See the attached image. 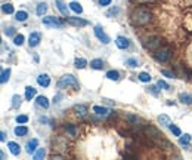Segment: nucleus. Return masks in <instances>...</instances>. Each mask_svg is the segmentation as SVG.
<instances>
[{
	"label": "nucleus",
	"instance_id": "423d86ee",
	"mask_svg": "<svg viewBox=\"0 0 192 160\" xmlns=\"http://www.w3.org/2000/svg\"><path fill=\"white\" fill-rule=\"evenodd\" d=\"M40 40H41L40 33H31V34H30V39H28V44H30V47H36L38 43H40Z\"/></svg>",
	"mask_w": 192,
	"mask_h": 160
},
{
	"label": "nucleus",
	"instance_id": "4468645a",
	"mask_svg": "<svg viewBox=\"0 0 192 160\" xmlns=\"http://www.w3.org/2000/svg\"><path fill=\"white\" fill-rule=\"evenodd\" d=\"M7 147H9V150H10V153H12L13 156H18V154H19V145H18L16 142L10 141V142H7Z\"/></svg>",
	"mask_w": 192,
	"mask_h": 160
},
{
	"label": "nucleus",
	"instance_id": "ddd939ff",
	"mask_svg": "<svg viewBox=\"0 0 192 160\" xmlns=\"http://www.w3.org/2000/svg\"><path fill=\"white\" fill-rule=\"evenodd\" d=\"M13 132H15L16 136H24V135L28 133V127H27V126H16Z\"/></svg>",
	"mask_w": 192,
	"mask_h": 160
},
{
	"label": "nucleus",
	"instance_id": "e433bc0d",
	"mask_svg": "<svg viewBox=\"0 0 192 160\" xmlns=\"http://www.w3.org/2000/svg\"><path fill=\"white\" fill-rule=\"evenodd\" d=\"M189 141H191V136H189L188 133H186V135H183V136H180V144H182V145H186Z\"/></svg>",
	"mask_w": 192,
	"mask_h": 160
},
{
	"label": "nucleus",
	"instance_id": "0eeeda50",
	"mask_svg": "<svg viewBox=\"0 0 192 160\" xmlns=\"http://www.w3.org/2000/svg\"><path fill=\"white\" fill-rule=\"evenodd\" d=\"M115 44H117V47H120V49H127V47L130 46V40L123 37V36H120V37H117V40H115Z\"/></svg>",
	"mask_w": 192,
	"mask_h": 160
},
{
	"label": "nucleus",
	"instance_id": "c03bdc74",
	"mask_svg": "<svg viewBox=\"0 0 192 160\" xmlns=\"http://www.w3.org/2000/svg\"><path fill=\"white\" fill-rule=\"evenodd\" d=\"M0 139H1V141H4V139H6V133H4V132H1V133H0Z\"/></svg>",
	"mask_w": 192,
	"mask_h": 160
},
{
	"label": "nucleus",
	"instance_id": "6ab92c4d",
	"mask_svg": "<svg viewBox=\"0 0 192 160\" xmlns=\"http://www.w3.org/2000/svg\"><path fill=\"white\" fill-rule=\"evenodd\" d=\"M46 10H47V4L46 3H40V4H37V15L38 16H43L44 13H46Z\"/></svg>",
	"mask_w": 192,
	"mask_h": 160
},
{
	"label": "nucleus",
	"instance_id": "ea45409f",
	"mask_svg": "<svg viewBox=\"0 0 192 160\" xmlns=\"http://www.w3.org/2000/svg\"><path fill=\"white\" fill-rule=\"evenodd\" d=\"M4 34H6V36H12V34H15V28H13V27L6 28V30H4Z\"/></svg>",
	"mask_w": 192,
	"mask_h": 160
},
{
	"label": "nucleus",
	"instance_id": "473e14b6",
	"mask_svg": "<svg viewBox=\"0 0 192 160\" xmlns=\"http://www.w3.org/2000/svg\"><path fill=\"white\" fill-rule=\"evenodd\" d=\"M185 27H186V30L192 31V16H186L185 18Z\"/></svg>",
	"mask_w": 192,
	"mask_h": 160
},
{
	"label": "nucleus",
	"instance_id": "bb28decb",
	"mask_svg": "<svg viewBox=\"0 0 192 160\" xmlns=\"http://www.w3.org/2000/svg\"><path fill=\"white\" fill-rule=\"evenodd\" d=\"M1 10H3L4 13H7V15H9V13H12V12H13V6H12L10 3H4V4L1 6Z\"/></svg>",
	"mask_w": 192,
	"mask_h": 160
},
{
	"label": "nucleus",
	"instance_id": "c85d7f7f",
	"mask_svg": "<svg viewBox=\"0 0 192 160\" xmlns=\"http://www.w3.org/2000/svg\"><path fill=\"white\" fill-rule=\"evenodd\" d=\"M12 105H13L15 108H18V107L21 105V96H19V95H13V98H12Z\"/></svg>",
	"mask_w": 192,
	"mask_h": 160
},
{
	"label": "nucleus",
	"instance_id": "4be33fe9",
	"mask_svg": "<svg viewBox=\"0 0 192 160\" xmlns=\"http://www.w3.org/2000/svg\"><path fill=\"white\" fill-rule=\"evenodd\" d=\"M15 18H16V21H25L27 18H28V13L25 12V10H19V12H16V15H15Z\"/></svg>",
	"mask_w": 192,
	"mask_h": 160
},
{
	"label": "nucleus",
	"instance_id": "20e7f679",
	"mask_svg": "<svg viewBox=\"0 0 192 160\" xmlns=\"http://www.w3.org/2000/svg\"><path fill=\"white\" fill-rule=\"evenodd\" d=\"M154 56H155V59L157 61H160V62H166L167 59H170V56H171V50L170 49H158L155 53H154Z\"/></svg>",
	"mask_w": 192,
	"mask_h": 160
},
{
	"label": "nucleus",
	"instance_id": "7ed1b4c3",
	"mask_svg": "<svg viewBox=\"0 0 192 160\" xmlns=\"http://www.w3.org/2000/svg\"><path fill=\"white\" fill-rule=\"evenodd\" d=\"M41 21H43V24H44L46 27H52V28H55V27H56V28H61V27L64 25L62 21H59L56 16H44Z\"/></svg>",
	"mask_w": 192,
	"mask_h": 160
},
{
	"label": "nucleus",
	"instance_id": "9d476101",
	"mask_svg": "<svg viewBox=\"0 0 192 160\" xmlns=\"http://www.w3.org/2000/svg\"><path fill=\"white\" fill-rule=\"evenodd\" d=\"M179 99H180V102H183V104H188V105H191L192 104V95L191 93L182 92V93H179Z\"/></svg>",
	"mask_w": 192,
	"mask_h": 160
},
{
	"label": "nucleus",
	"instance_id": "2eb2a0df",
	"mask_svg": "<svg viewBox=\"0 0 192 160\" xmlns=\"http://www.w3.org/2000/svg\"><path fill=\"white\" fill-rule=\"evenodd\" d=\"M90 67L93 70H102L104 62H102V59H93V61H90Z\"/></svg>",
	"mask_w": 192,
	"mask_h": 160
},
{
	"label": "nucleus",
	"instance_id": "f704fd0d",
	"mask_svg": "<svg viewBox=\"0 0 192 160\" xmlns=\"http://www.w3.org/2000/svg\"><path fill=\"white\" fill-rule=\"evenodd\" d=\"M126 65H129V67L135 68V67H138V61H136V59H133V58H130V59H127V61H126Z\"/></svg>",
	"mask_w": 192,
	"mask_h": 160
},
{
	"label": "nucleus",
	"instance_id": "a878e982",
	"mask_svg": "<svg viewBox=\"0 0 192 160\" xmlns=\"http://www.w3.org/2000/svg\"><path fill=\"white\" fill-rule=\"evenodd\" d=\"M70 7H71V10H74L76 13H81V12H83V7H81L78 3H76V1L70 3Z\"/></svg>",
	"mask_w": 192,
	"mask_h": 160
},
{
	"label": "nucleus",
	"instance_id": "f3484780",
	"mask_svg": "<svg viewBox=\"0 0 192 160\" xmlns=\"http://www.w3.org/2000/svg\"><path fill=\"white\" fill-rule=\"evenodd\" d=\"M36 95V89L33 87V86H28V87H25V98L30 101L33 96Z\"/></svg>",
	"mask_w": 192,
	"mask_h": 160
},
{
	"label": "nucleus",
	"instance_id": "aec40b11",
	"mask_svg": "<svg viewBox=\"0 0 192 160\" xmlns=\"http://www.w3.org/2000/svg\"><path fill=\"white\" fill-rule=\"evenodd\" d=\"M158 121H160L163 126H168V127H170V124H171V120L168 119V116H166V114L160 116V117H158Z\"/></svg>",
	"mask_w": 192,
	"mask_h": 160
},
{
	"label": "nucleus",
	"instance_id": "37998d69",
	"mask_svg": "<svg viewBox=\"0 0 192 160\" xmlns=\"http://www.w3.org/2000/svg\"><path fill=\"white\" fill-rule=\"evenodd\" d=\"M68 132H70V133H71V135H73V136H74V135H76V129H74V127H73V126H70V127H68Z\"/></svg>",
	"mask_w": 192,
	"mask_h": 160
},
{
	"label": "nucleus",
	"instance_id": "58836bf2",
	"mask_svg": "<svg viewBox=\"0 0 192 160\" xmlns=\"http://www.w3.org/2000/svg\"><path fill=\"white\" fill-rule=\"evenodd\" d=\"M16 121H18V123H27V121H28V117H27V116H18V117H16Z\"/></svg>",
	"mask_w": 192,
	"mask_h": 160
},
{
	"label": "nucleus",
	"instance_id": "9b49d317",
	"mask_svg": "<svg viewBox=\"0 0 192 160\" xmlns=\"http://www.w3.org/2000/svg\"><path fill=\"white\" fill-rule=\"evenodd\" d=\"M37 83L40 84V86H43V87H47L49 83H50V79H49L47 74H40V76L37 77Z\"/></svg>",
	"mask_w": 192,
	"mask_h": 160
},
{
	"label": "nucleus",
	"instance_id": "1a4fd4ad",
	"mask_svg": "<svg viewBox=\"0 0 192 160\" xmlns=\"http://www.w3.org/2000/svg\"><path fill=\"white\" fill-rule=\"evenodd\" d=\"M68 22L71 25H76V27H83V25H87V21L86 19H81V18H74V16H70L68 18Z\"/></svg>",
	"mask_w": 192,
	"mask_h": 160
},
{
	"label": "nucleus",
	"instance_id": "cd10ccee",
	"mask_svg": "<svg viewBox=\"0 0 192 160\" xmlns=\"http://www.w3.org/2000/svg\"><path fill=\"white\" fill-rule=\"evenodd\" d=\"M9 76H10V70L7 68V70H3L1 71V79H0V81L1 83H6L7 80H9Z\"/></svg>",
	"mask_w": 192,
	"mask_h": 160
},
{
	"label": "nucleus",
	"instance_id": "dca6fc26",
	"mask_svg": "<svg viewBox=\"0 0 192 160\" xmlns=\"http://www.w3.org/2000/svg\"><path fill=\"white\" fill-rule=\"evenodd\" d=\"M37 105L43 107V108H47V107H49V101H47V98H46V96H43V95L37 96Z\"/></svg>",
	"mask_w": 192,
	"mask_h": 160
},
{
	"label": "nucleus",
	"instance_id": "a211bd4d",
	"mask_svg": "<svg viewBox=\"0 0 192 160\" xmlns=\"http://www.w3.org/2000/svg\"><path fill=\"white\" fill-rule=\"evenodd\" d=\"M74 111H76L78 116H84V114L87 113V107L80 104V105H76V107H74Z\"/></svg>",
	"mask_w": 192,
	"mask_h": 160
},
{
	"label": "nucleus",
	"instance_id": "7c9ffc66",
	"mask_svg": "<svg viewBox=\"0 0 192 160\" xmlns=\"http://www.w3.org/2000/svg\"><path fill=\"white\" fill-rule=\"evenodd\" d=\"M13 43H15L16 46H21V44L24 43V36H22V34H18V36H15V39H13Z\"/></svg>",
	"mask_w": 192,
	"mask_h": 160
},
{
	"label": "nucleus",
	"instance_id": "f8f14e48",
	"mask_svg": "<svg viewBox=\"0 0 192 160\" xmlns=\"http://www.w3.org/2000/svg\"><path fill=\"white\" fill-rule=\"evenodd\" d=\"M93 111H95L98 116H108V114H110V110H108V108L99 107V105H95V107H93Z\"/></svg>",
	"mask_w": 192,
	"mask_h": 160
},
{
	"label": "nucleus",
	"instance_id": "2f4dec72",
	"mask_svg": "<svg viewBox=\"0 0 192 160\" xmlns=\"http://www.w3.org/2000/svg\"><path fill=\"white\" fill-rule=\"evenodd\" d=\"M43 157H44V150H43V148H38L37 151L34 153V159L40 160V159H43Z\"/></svg>",
	"mask_w": 192,
	"mask_h": 160
},
{
	"label": "nucleus",
	"instance_id": "79ce46f5",
	"mask_svg": "<svg viewBox=\"0 0 192 160\" xmlns=\"http://www.w3.org/2000/svg\"><path fill=\"white\" fill-rule=\"evenodd\" d=\"M113 0H99V4L101 6H110Z\"/></svg>",
	"mask_w": 192,
	"mask_h": 160
},
{
	"label": "nucleus",
	"instance_id": "c9c22d12",
	"mask_svg": "<svg viewBox=\"0 0 192 160\" xmlns=\"http://www.w3.org/2000/svg\"><path fill=\"white\" fill-rule=\"evenodd\" d=\"M157 86L158 87H161V89H164V90H167V89H170V86L164 81V80H158V83H157Z\"/></svg>",
	"mask_w": 192,
	"mask_h": 160
},
{
	"label": "nucleus",
	"instance_id": "a18cd8bd",
	"mask_svg": "<svg viewBox=\"0 0 192 160\" xmlns=\"http://www.w3.org/2000/svg\"><path fill=\"white\" fill-rule=\"evenodd\" d=\"M149 89H151V92H152L154 95H157V87H155V86H152V87H149Z\"/></svg>",
	"mask_w": 192,
	"mask_h": 160
},
{
	"label": "nucleus",
	"instance_id": "412c9836",
	"mask_svg": "<svg viewBox=\"0 0 192 160\" xmlns=\"http://www.w3.org/2000/svg\"><path fill=\"white\" fill-rule=\"evenodd\" d=\"M146 46H148L149 49H155V47H158V46H160V39H157V37L149 39L148 40V43H146Z\"/></svg>",
	"mask_w": 192,
	"mask_h": 160
},
{
	"label": "nucleus",
	"instance_id": "4c0bfd02",
	"mask_svg": "<svg viewBox=\"0 0 192 160\" xmlns=\"http://www.w3.org/2000/svg\"><path fill=\"white\" fill-rule=\"evenodd\" d=\"M186 58H188V62L191 64V67H192V43H191V46L188 47V52H186Z\"/></svg>",
	"mask_w": 192,
	"mask_h": 160
},
{
	"label": "nucleus",
	"instance_id": "c756f323",
	"mask_svg": "<svg viewBox=\"0 0 192 160\" xmlns=\"http://www.w3.org/2000/svg\"><path fill=\"white\" fill-rule=\"evenodd\" d=\"M151 79H152V77H151L148 73H141V74H139V80H141V81L148 83V81H151Z\"/></svg>",
	"mask_w": 192,
	"mask_h": 160
},
{
	"label": "nucleus",
	"instance_id": "f03ea898",
	"mask_svg": "<svg viewBox=\"0 0 192 160\" xmlns=\"http://www.w3.org/2000/svg\"><path fill=\"white\" fill-rule=\"evenodd\" d=\"M70 86H73V87H78V81H77V79L73 76V74H67V76L61 77V80L58 81V87H59V89L70 87Z\"/></svg>",
	"mask_w": 192,
	"mask_h": 160
},
{
	"label": "nucleus",
	"instance_id": "393cba45",
	"mask_svg": "<svg viewBox=\"0 0 192 160\" xmlns=\"http://www.w3.org/2000/svg\"><path fill=\"white\" fill-rule=\"evenodd\" d=\"M74 64H76V67H77V68H84V67L87 65V61H86L84 58H77Z\"/></svg>",
	"mask_w": 192,
	"mask_h": 160
},
{
	"label": "nucleus",
	"instance_id": "72a5a7b5",
	"mask_svg": "<svg viewBox=\"0 0 192 160\" xmlns=\"http://www.w3.org/2000/svg\"><path fill=\"white\" fill-rule=\"evenodd\" d=\"M170 130L176 135V136H180L182 135V132H180V129L177 127V126H174V124H170Z\"/></svg>",
	"mask_w": 192,
	"mask_h": 160
},
{
	"label": "nucleus",
	"instance_id": "a19ab883",
	"mask_svg": "<svg viewBox=\"0 0 192 160\" xmlns=\"http://www.w3.org/2000/svg\"><path fill=\"white\" fill-rule=\"evenodd\" d=\"M161 73H163V74H164L166 77H170V79H173V77H174V74H173L171 71H168V70H163Z\"/></svg>",
	"mask_w": 192,
	"mask_h": 160
},
{
	"label": "nucleus",
	"instance_id": "6e6552de",
	"mask_svg": "<svg viewBox=\"0 0 192 160\" xmlns=\"http://www.w3.org/2000/svg\"><path fill=\"white\" fill-rule=\"evenodd\" d=\"M37 145H38L37 139H31V141H28V142H27V145H25L27 153H28V154H33V153L37 150Z\"/></svg>",
	"mask_w": 192,
	"mask_h": 160
},
{
	"label": "nucleus",
	"instance_id": "5701e85b",
	"mask_svg": "<svg viewBox=\"0 0 192 160\" xmlns=\"http://www.w3.org/2000/svg\"><path fill=\"white\" fill-rule=\"evenodd\" d=\"M107 77L110 80H118L120 79V73L115 71V70H110V71L107 73Z\"/></svg>",
	"mask_w": 192,
	"mask_h": 160
},
{
	"label": "nucleus",
	"instance_id": "b1692460",
	"mask_svg": "<svg viewBox=\"0 0 192 160\" xmlns=\"http://www.w3.org/2000/svg\"><path fill=\"white\" fill-rule=\"evenodd\" d=\"M56 6H58V9L61 10V13H62V15H67V13H68V9H67V6H65V4H64L61 0H58V1H56Z\"/></svg>",
	"mask_w": 192,
	"mask_h": 160
},
{
	"label": "nucleus",
	"instance_id": "39448f33",
	"mask_svg": "<svg viewBox=\"0 0 192 160\" xmlns=\"http://www.w3.org/2000/svg\"><path fill=\"white\" fill-rule=\"evenodd\" d=\"M95 34H96V37L101 40L104 44H108V43H110V37L104 33V30H102L101 25H96V27H95Z\"/></svg>",
	"mask_w": 192,
	"mask_h": 160
},
{
	"label": "nucleus",
	"instance_id": "f257e3e1",
	"mask_svg": "<svg viewBox=\"0 0 192 160\" xmlns=\"http://www.w3.org/2000/svg\"><path fill=\"white\" fill-rule=\"evenodd\" d=\"M132 19H133V22H136L139 25H145L151 21V13H149V10L139 7L132 13Z\"/></svg>",
	"mask_w": 192,
	"mask_h": 160
}]
</instances>
